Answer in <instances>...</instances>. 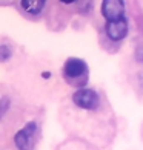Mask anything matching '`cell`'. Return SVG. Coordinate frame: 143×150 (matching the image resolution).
I'll list each match as a JSON object with an SVG mask.
<instances>
[{
	"instance_id": "cell-1",
	"label": "cell",
	"mask_w": 143,
	"mask_h": 150,
	"mask_svg": "<svg viewBox=\"0 0 143 150\" xmlns=\"http://www.w3.org/2000/svg\"><path fill=\"white\" fill-rule=\"evenodd\" d=\"M72 101L79 107L88 109V110L95 109L99 106V103H100L97 92L92 91V89H80V91H77L76 93L72 95Z\"/></svg>"
},
{
	"instance_id": "cell-2",
	"label": "cell",
	"mask_w": 143,
	"mask_h": 150,
	"mask_svg": "<svg viewBox=\"0 0 143 150\" xmlns=\"http://www.w3.org/2000/svg\"><path fill=\"white\" fill-rule=\"evenodd\" d=\"M37 126L34 122H28L22 130H19L16 135V146L19 150H31L34 146V135H36Z\"/></svg>"
},
{
	"instance_id": "cell-3",
	"label": "cell",
	"mask_w": 143,
	"mask_h": 150,
	"mask_svg": "<svg viewBox=\"0 0 143 150\" xmlns=\"http://www.w3.org/2000/svg\"><path fill=\"white\" fill-rule=\"evenodd\" d=\"M125 12V3L123 0H103L102 2V14L105 18L109 20H117L123 17Z\"/></svg>"
},
{
	"instance_id": "cell-4",
	"label": "cell",
	"mask_w": 143,
	"mask_h": 150,
	"mask_svg": "<svg viewBox=\"0 0 143 150\" xmlns=\"http://www.w3.org/2000/svg\"><path fill=\"white\" fill-rule=\"evenodd\" d=\"M106 32L111 40H122L128 32V22L125 17L117 20H109L106 23Z\"/></svg>"
},
{
	"instance_id": "cell-5",
	"label": "cell",
	"mask_w": 143,
	"mask_h": 150,
	"mask_svg": "<svg viewBox=\"0 0 143 150\" xmlns=\"http://www.w3.org/2000/svg\"><path fill=\"white\" fill-rule=\"evenodd\" d=\"M86 72V64L85 61H82L79 58H69L65 63V75L69 78H77L80 75H83Z\"/></svg>"
},
{
	"instance_id": "cell-6",
	"label": "cell",
	"mask_w": 143,
	"mask_h": 150,
	"mask_svg": "<svg viewBox=\"0 0 143 150\" xmlns=\"http://www.w3.org/2000/svg\"><path fill=\"white\" fill-rule=\"evenodd\" d=\"M22 6L29 14H39L45 6V0H22Z\"/></svg>"
},
{
	"instance_id": "cell-7",
	"label": "cell",
	"mask_w": 143,
	"mask_h": 150,
	"mask_svg": "<svg viewBox=\"0 0 143 150\" xmlns=\"http://www.w3.org/2000/svg\"><path fill=\"white\" fill-rule=\"evenodd\" d=\"M11 57V49L6 45H2L0 46V60L5 61V60H8Z\"/></svg>"
},
{
	"instance_id": "cell-8",
	"label": "cell",
	"mask_w": 143,
	"mask_h": 150,
	"mask_svg": "<svg viewBox=\"0 0 143 150\" xmlns=\"http://www.w3.org/2000/svg\"><path fill=\"white\" fill-rule=\"evenodd\" d=\"M8 106H9V101L6 100V98H3L2 101H0V118H2L3 113L8 110Z\"/></svg>"
},
{
	"instance_id": "cell-9",
	"label": "cell",
	"mask_w": 143,
	"mask_h": 150,
	"mask_svg": "<svg viewBox=\"0 0 143 150\" xmlns=\"http://www.w3.org/2000/svg\"><path fill=\"white\" fill-rule=\"evenodd\" d=\"M60 2H63V3H72L74 0H60Z\"/></svg>"
}]
</instances>
